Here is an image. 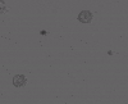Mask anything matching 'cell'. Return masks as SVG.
Here are the masks:
<instances>
[{
  "label": "cell",
  "instance_id": "1",
  "mask_svg": "<svg viewBox=\"0 0 128 104\" xmlns=\"http://www.w3.org/2000/svg\"><path fill=\"white\" fill-rule=\"evenodd\" d=\"M78 19L81 21V22L87 23V22H90V21L92 19V14H91V12H88V10H83L82 13H80Z\"/></svg>",
  "mask_w": 128,
  "mask_h": 104
},
{
  "label": "cell",
  "instance_id": "2",
  "mask_svg": "<svg viewBox=\"0 0 128 104\" xmlns=\"http://www.w3.org/2000/svg\"><path fill=\"white\" fill-rule=\"evenodd\" d=\"M13 82H14V85L16 86H23L24 84H26V78L23 77V76H16L14 78H13Z\"/></svg>",
  "mask_w": 128,
  "mask_h": 104
}]
</instances>
